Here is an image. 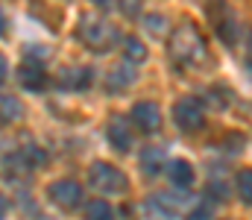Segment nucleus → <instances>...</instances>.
Returning <instances> with one entry per match:
<instances>
[{"mask_svg":"<svg viewBox=\"0 0 252 220\" xmlns=\"http://www.w3.org/2000/svg\"><path fill=\"white\" fill-rule=\"evenodd\" d=\"M76 35H79V41H82L85 47H91L94 53H109L118 41H124L121 32H118V27H115L112 21L100 18V15H82V21H79V27H76Z\"/></svg>","mask_w":252,"mask_h":220,"instance_id":"obj_1","label":"nucleus"},{"mask_svg":"<svg viewBox=\"0 0 252 220\" xmlns=\"http://www.w3.org/2000/svg\"><path fill=\"white\" fill-rule=\"evenodd\" d=\"M170 56L176 62H185V65H202V62H208L205 38H202V32L193 24H182V27L173 30V35H170Z\"/></svg>","mask_w":252,"mask_h":220,"instance_id":"obj_2","label":"nucleus"},{"mask_svg":"<svg viewBox=\"0 0 252 220\" xmlns=\"http://www.w3.org/2000/svg\"><path fill=\"white\" fill-rule=\"evenodd\" d=\"M88 179H91V188H97L106 197L109 194H124L126 188H129V179L124 176V170H118L115 164H106V161L91 164Z\"/></svg>","mask_w":252,"mask_h":220,"instance_id":"obj_3","label":"nucleus"},{"mask_svg":"<svg viewBox=\"0 0 252 220\" xmlns=\"http://www.w3.org/2000/svg\"><path fill=\"white\" fill-rule=\"evenodd\" d=\"M173 121L182 132H199L205 126V106L196 97H182L173 106Z\"/></svg>","mask_w":252,"mask_h":220,"instance_id":"obj_4","label":"nucleus"},{"mask_svg":"<svg viewBox=\"0 0 252 220\" xmlns=\"http://www.w3.org/2000/svg\"><path fill=\"white\" fill-rule=\"evenodd\" d=\"M208 15H211V24H214L217 35H220V41H226L229 47H235L238 44V24H235V15L229 12V6L223 0H214L208 6Z\"/></svg>","mask_w":252,"mask_h":220,"instance_id":"obj_5","label":"nucleus"},{"mask_svg":"<svg viewBox=\"0 0 252 220\" xmlns=\"http://www.w3.org/2000/svg\"><path fill=\"white\" fill-rule=\"evenodd\" d=\"M47 197H50V203L59 206L62 212H73V209H79V203H82V188H79V182H73V179H59V182H53V185L47 188Z\"/></svg>","mask_w":252,"mask_h":220,"instance_id":"obj_6","label":"nucleus"},{"mask_svg":"<svg viewBox=\"0 0 252 220\" xmlns=\"http://www.w3.org/2000/svg\"><path fill=\"white\" fill-rule=\"evenodd\" d=\"M18 82L27 91H44L47 88V71L38 59H24L18 68Z\"/></svg>","mask_w":252,"mask_h":220,"instance_id":"obj_7","label":"nucleus"},{"mask_svg":"<svg viewBox=\"0 0 252 220\" xmlns=\"http://www.w3.org/2000/svg\"><path fill=\"white\" fill-rule=\"evenodd\" d=\"M132 124H135L141 132H158V126H161V112H158V106L150 103V100L135 103V106H132Z\"/></svg>","mask_w":252,"mask_h":220,"instance_id":"obj_8","label":"nucleus"},{"mask_svg":"<svg viewBox=\"0 0 252 220\" xmlns=\"http://www.w3.org/2000/svg\"><path fill=\"white\" fill-rule=\"evenodd\" d=\"M56 85L64 91H85L91 85V68L73 65V68H62L56 73Z\"/></svg>","mask_w":252,"mask_h":220,"instance_id":"obj_9","label":"nucleus"},{"mask_svg":"<svg viewBox=\"0 0 252 220\" xmlns=\"http://www.w3.org/2000/svg\"><path fill=\"white\" fill-rule=\"evenodd\" d=\"M106 138L109 144L121 153H129L132 150V132H129V121L126 118H112L109 126H106Z\"/></svg>","mask_w":252,"mask_h":220,"instance_id":"obj_10","label":"nucleus"},{"mask_svg":"<svg viewBox=\"0 0 252 220\" xmlns=\"http://www.w3.org/2000/svg\"><path fill=\"white\" fill-rule=\"evenodd\" d=\"M132 82H135V65H132V62H124V65H118L115 71L109 73L106 88H109L112 94H124Z\"/></svg>","mask_w":252,"mask_h":220,"instance_id":"obj_11","label":"nucleus"},{"mask_svg":"<svg viewBox=\"0 0 252 220\" xmlns=\"http://www.w3.org/2000/svg\"><path fill=\"white\" fill-rule=\"evenodd\" d=\"M167 176H170V182H173L176 188H190V185H193V167H190L185 158L170 161V164H167Z\"/></svg>","mask_w":252,"mask_h":220,"instance_id":"obj_12","label":"nucleus"},{"mask_svg":"<svg viewBox=\"0 0 252 220\" xmlns=\"http://www.w3.org/2000/svg\"><path fill=\"white\" fill-rule=\"evenodd\" d=\"M121 47H124V59L126 62H132V65H144V62H147V47H144L141 38L126 35L124 41H121Z\"/></svg>","mask_w":252,"mask_h":220,"instance_id":"obj_13","label":"nucleus"},{"mask_svg":"<svg viewBox=\"0 0 252 220\" xmlns=\"http://www.w3.org/2000/svg\"><path fill=\"white\" fill-rule=\"evenodd\" d=\"M161 164H164V153L158 147H147L141 153V170H144V176H156L161 170Z\"/></svg>","mask_w":252,"mask_h":220,"instance_id":"obj_14","label":"nucleus"},{"mask_svg":"<svg viewBox=\"0 0 252 220\" xmlns=\"http://www.w3.org/2000/svg\"><path fill=\"white\" fill-rule=\"evenodd\" d=\"M18 156H21V161H24L27 170H35V167H44V164H47V153L35 144H27Z\"/></svg>","mask_w":252,"mask_h":220,"instance_id":"obj_15","label":"nucleus"},{"mask_svg":"<svg viewBox=\"0 0 252 220\" xmlns=\"http://www.w3.org/2000/svg\"><path fill=\"white\" fill-rule=\"evenodd\" d=\"M85 215H88V220H115V212H112V206L106 200H91Z\"/></svg>","mask_w":252,"mask_h":220,"instance_id":"obj_16","label":"nucleus"},{"mask_svg":"<svg viewBox=\"0 0 252 220\" xmlns=\"http://www.w3.org/2000/svg\"><path fill=\"white\" fill-rule=\"evenodd\" d=\"M3 124L9 126V124H15L18 118H21V103L15 100V97H9V94H3Z\"/></svg>","mask_w":252,"mask_h":220,"instance_id":"obj_17","label":"nucleus"},{"mask_svg":"<svg viewBox=\"0 0 252 220\" xmlns=\"http://www.w3.org/2000/svg\"><path fill=\"white\" fill-rule=\"evenodd\" d=\"M238 194H241V200L252 206V170H241L238 173Z\"/></svg>","mask_w":252,"mask_h":220,"instance_id":"obj_18","label":"nucleus"},{"mask_svg":"<svg viewBox=\"0 0 252 220\" xmlns=\"http://www.w3.org/2000/svg\"><path fill=\"white\" fill-rule=\"evenodd\" d=\"M188 220H214V209H211V203H199V206L188 215Z\"/></svg>","mask_w":252,"mask_h":220,"instance_id":"obj_19","label":"nucleus"},{"mask_svg":"<svg viewBox=\"0 0 252 220\" xmlns=\"http://www.w3.org/2000/svg\"><path fill=\"white\" fill-rule=\"evenodd\" d=\"M208 197H214V200H220V203H223V200L229 197V188H226L223 182H217V179H214V182H208Z\"/></svg>","mask_w":252,"mask_h":220,"instance_id":"obj_20","label":"nucleus"},{"mask_svg":"<svg viewBox=\"0 0 252 220\" xmlns=\"http://www.w3.org/2000/svg\"><path fill=\"white\" fill-rule=\"evenodd\" d=\"M147 27H150V30H164V21H161V18H156V21L147 18Z\"/></svg>","mask_w":252,"mask_h":220,"instance_id":"obj_21","label":"nucleus"},{"mask_svg":"<svg viewBox=\"0 0 252 220\" xmlns=\"http://www.w3.org/2000/svg\"><path fill=\"white\" fill-rule=\"evenodd\" d=\"M247 59H250V68H252V30H250V35H247Z\"/></svg>","mask_w":252,"mask_h":220,"instance_id":"obj_22","label":"nucleus"},{"mask_svg":"<svg viewBox=\"0 0 252 220\" xmlns=\"http://www.w3.org/2000/svg\"><path fill=\"white\" fill-rule=\"evenodd\" d=\"M91 3H94V6H100V9H109L115 0H91Z\"/></svg>","mask_w":252,"mask_h":220,"instance_id":"obj_23","label":"nucleus"}]
</instances>
